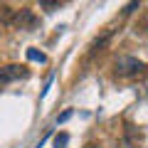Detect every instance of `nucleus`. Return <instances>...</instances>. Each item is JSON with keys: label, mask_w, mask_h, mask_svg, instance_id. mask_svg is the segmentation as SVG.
<instances>
[{"label": "nucleus", "mask_w": 148, "mask_h": 148, "mask_svg": "<svg viewBox=\"0 0 148 148\" xmlns=\"http://www.w3.org/2000/svg\"><path fill=\"white\" fill-rule=\"evenodd\" d=\"M114 69H116L119 77H128V79H133V77H143V74L148 72V67L143 62H138L136 57H121V59H116Z\"/></svg>", "instance_id": "1"}, {"label": "nucleus", "mask_w": 148, "mask_h": 148, "mask_svg": "<svg viewBox=\"0 0 148 148\" xmlns=\"http://www.w3.org/2000/svg\"><path fill=\"white\" fill-rule=\"evenodd\" d=\"M27 69L20 67V64H8V67L0 69V84H10V82H17L20 77H25Z\"/></svg>", "instance_id": "2"}, {"label": "nucleus", "mask_w": 148, "mask_h": 148, "mask_svg": "<svg viewBox=\"0 0 148 148\" xmlns=\"http://www.w3.org/2000/svg\"><path fill=\"white\" fill-rule=\"evenodd\" d=\"M15 20V25L20 27V30H27V27H32L37 22V17H35V12L30 10V8H22V10H17V15L12 17Z\"/></svg>", "instance_id": "3"}, {"label": "nucleus", "mask_w": 148, "mask_h": 148, "mask_svg": "<svg viewBox=\"0 0 148 148\" xmlns=\"http://www.w3.org/2000/svg\"><path fill=\"white\" fill-rule=\"evenodd\" d=\"M109 40H111V30H106V32H104L101 37H96L94 42H91V54H94V52H99V49H104Z\"/></svg>", "instance_id": "4"}, {"label": "nucleus", "mask_w": 148, "mask_h": 148, "mask_svg": "<svg viewBox=\"0 0 148 148\" xmlns=\"http://www.w3.org/2000/svg\"><path fill=\"white\" fill-rule=\"evenodd\" d=\"M0 17H3V20L5 22H12V8H8V5H0Z\"/></svg>", "instance_id": "5"}, {"label": "nucleus", "mask_w": 148, "mask_h": 148, "mask_svg": "<svg viewBox=\"0 0 148 148\" xmlns=\"http://www.w3.org/2000/svg\"><path fill=\"white\" fill-rule=\"evenodd\" d=\"M27 57H30L32 62H45V59H47V57H45L42 52H37L35 47H32V49H27Z\"/></svg>", "instance_id": "6"}, {"label": "nucleus", "mask_w": 148, "mask_h": 148, "mask_svg": "<svg viewBox=\"0 0 148 148\" xmlns=\"http://www.w3.org/2000/svg\"><path fill=\"white\" fill-rule=\"evenodd\" d=\"M67 141H69V136H67V133H59V136L54 138V148H62V146H67Z\"/></svg>", "instance_id": "7"}, {"label": "nucleus", "mask_w": 148, "mask_h": 148, "mask_svg": "<svg viewBox=\"0 0 148 148\" xmlns=\"http://www.w3.org/2000/svg\"><path fill=\"white\" fill-rule=\"evenodd\" d=\"M69 119H72V109L62 111V114H59V116H57V123H64V121H69Z\"/></svg>", "instance_id": "8"}, {"label": "nucleus", "mask_w": 148, "mask_h": 148, "mask_svg": "<svg viewBox=\"0 0 148 148\" xmlns=\"http://www.w3.org/2000/svg\"><path fill=\"white\" fill-rule=\"evenodd\" d=\"M40 8H45V10H54V8H59V3H52V0H42V3H40Z\"/></svg>", "instance_id": "9"}, {"label": "nucleus", "mask_w": 148, "mask_h": 148, "mask_svg": "<svg viewBox=\"0 0 148 148\" xmlns=\"http://www.w3.org/2000/svg\"><path fill=\"white\" fill-rule=\"evenodd\" d=\"M136 8H138V3H128V5H126V10H123V15H128V12H133Z\"/></svg>", "instance_id": "10"}, {"label": "nucleus", "mask_w": 148, "mask_h": 148, "mask_svg": "<svg viewBox=\"0 0 148 148\" xmlns=\"http://www.w3.org/2000/svg\"><path fill=\"white\" fill-rule=\"evenodd\" d=\"M146 27H148V15H146Z\"/></svg>", "instance_id": "11"}]
</instances>
